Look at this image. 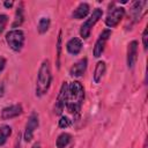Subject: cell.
<instances>
[{"label": "cell", "instance_id": "cell-14", "mask_svg": "<svg viewBox=\"0 0 148 148\" xmlns=\"http://www.w3.org/2000/svg\"><path fill=\"white\" fill-rule=\"evenodd\" d=\"M104 73H105V62L104 61H98L97 65H96L95 72H94V81L96 83H98L102 80Z\"/></svg>", "mask_w": 148, "mask_h": 148}, {"label": "cell", "instance_id": "cell-19", "mask_svg": "<svg viewBox=\"0 0 148 148\" xmlns=\"http://www.w3.org/2000/svg\"><path fill=\"white\" fill-rule=\"evenodd\" d=\"M8 22V16L5 14H0V34L3 31V29L6 28V24Z\"/></svg>", "mask_w": 148, "mask_h": 148}, {"label": "cell", "instance_id": "cell-17", "mask_svg": "<svg viewBox=\"0 0 148 148\" xmlns=\"http://www.w3.org/2000/svg\"><path fill=\"white\" fill-rule=\"evenodd\" d=\"M49 27H50V18L49 17H42L38 22V32L39 34H44L49 30Z\"/></svg>", "mask_w": 148, "mask_h": 148}, {"label": "cell", "instance_id": "cell-1", "mask_svg": "<svg viewBox=\"0 0 148 148\" xmlns=\"http://www.w3.org/2000/svg\"><path fill=\"white\" fill-rule=\"evenodd\" d=\"M83 99H84V90L82 84L79 81H74L71 84H68V92L66 101L67 111L72 114H77L81 110Z\"/></svg>", "mask_w": 148, "mask_h": 148}, {"label": "cell", "instance_id": "cell-16", "mask_svg": "<svg viewBox=\"0 0 148 148\" xmlns=\"http://www.w3.org/2000/svg\"><path fill=\"white\" fill-rule=\"evenodd\" d=\"M10 134H12V128H10L9 126L5 125V126L0 127V146H2V145L6 142L7 138H8Z\"/></svg>", "mask_w": 148, "mask_h": 148}, {"label": "cell", "instance_id": "cell-8", "mask_svg": "<svg viewBox=\"0 0 148 148\" xmlns=\"http://www.w3.org/2000/svg\"><path fill=\"white\" fill-rule=\"evenodd\" d=\"M110 36H111V30H109V29L104 30V31L101 34L99 38L97 39V42H96V44H95L94 51H92V53H94V56H95L96 58H98V57L102 56V53H103V51H104V47H105V44H106V42H108V39H109Z\"/></svg>", "mask_w": 148, "mask_h": 148}, {"label": "cell", "instance_id": "cell-7", "mask_svg": "<svg viewBox=\"0 0 148 148\" xmlns=\"http://www.w3.org/2000/svg\"><path fill=\"white\" fill-rule=\"evenodd\" d=\"M37 127H38V116H37V113L32 112L30 114V117L28 118V121L25 125V131H24V140L27 142L31 141V139L34 136V132Z\"/></svg>", "mask_w": 148, "mask_h": 148}, {"label": "cell", "instance_id": "cell-26", "mask_svg": "<svg viewBox=\"0 0 148 148\" xmlns=\"http://www.w3.org/2000/svg\"><path fill=\"white\" fill-rule=\"evenodd\" d=\"M32 148H40V145L37 142V143H35V145L32 146Z\"/></svg>", "mask_w": 148, "mask_h": 148}, {"label": "cell", "instance_id": "cell-21", "mask_svg": "<svg viewBox=\"0 0 148 148\" xmlns=\"http://www.w3.org/2000/svg\"><path fill=\"white\" fill-rule=\"evenodd\" d=\"M71 125V120L67 118V117H61L60 120H59V126L62 127V128H66Z\"/></svg>", "mask_w": 148, "mask_h": 148}, {"label": "cell", "instance_id": "cell-11", "mask_svg": "<svg viewBox=\"0 0 148 148\" xmlns=\"http://www.w3.org/2000/svg\"><path fill=\"white\" fill-rule=\"evenodd\" d=\"M86 68H87V59L83 58V59L79 60L77 62H75V64L71 67L69 74H71L72 76H76V77L82 76L83 73L86 72Z\"/></svg>", "mask_w": 148, "mask_h": 148}, {"label": "cell", "instance_id": "cell-20", "mask_svg": "<svg viewBox=\"0 0 148 148\" xmlns=\"http://www.w3.org/2000/svg\"><path fill=\"white\" fill-rule=\"evenodd\" d=\"M60 51H61V31L59 32V37H58V42H57V65L59 66V59H60Z\"/></svg>", "mask_w": 148, "mask_h": 148}, {"label": "cell", "instance_id": "cell-9", "mask_svg": "<svg viewBox=\"0 0 148 148\" xmlns=\"http://www.w3.org/2000/svg\"><path fill=\"white\" fill-rule=\"evenodd\" d=\"M138 56V42L133 40L128 44L127 47V65L128 68H133V66L136 62V57Z\"/></svg>", "mask_w": 148, "mask_h": 148}, {"label": "cell", "instance_id": "cell-6", "mask_svg": "<svg viewBox=\"0 0 148 148\" xmlns=\"http://www.w3.org/2000/svg\"><path fill=\"white\" fill-rule=\"evenodd\" d=\"M67 92H68V84L66 82L62 83L59 95L57 97L56 101V105H54V113L56 114H60L64 110V108L66 106V101H67Z\"/></svg>", "mask_w": 148, "mask_h": 148}, {"label": "cell", "instance_id": "cell-5", "mask_svg": "<svg viewBox=\"0 0 148 148\" xmlns=\"http://www.w3.org/2000/svg\"><path fill=\"white\" fill-rule=\"evenodd\" d=\"M124 14H125V9L123 7H117V8L112 9L105 18V24L110 28H113V27L118 25V23L123 20Z\"/></svg>", "mask_w": 148, "mask_h": 148}, {"label": "cell", "instance_id": "cell-12", "mask_svg": "<svg viewBox=\"0 0 148 148\" xmlns=\"http://www.w3.org/2000/svg\"><path fill=\"white\" fill-rule=\"evenodd\" d=\"M66 47H67V51L71 54H74L75 56V54L80 53V51L82 49V42L79 38H72V39L68 40Z\"/></svg>", "mask_w": 148, "mask_h": 148}, {"label": "cell", "instance_id": "cell-24", "mask_svg": "<svg viewBox=\"0 0 148 148\" xmlns=\"http://www.w3.org/2000/svg\"><path fill=\"white\" fill-rule=\"evenodd\" d=\"M5 6H6L7 8H9V7L13 6V2H12V1H6V2H5Z\"/></svg>", "mask_w": 148, "mask_h": 148}, {"label": "cell", "instance_id": "cell-2", "mask_svg": "<svg viewBox=\"0 0 148 148\" xmlns=\"http://www.w3.org/2000/svg\"><path fill=\"white\" fill-rule=\"evenodd\" d=\"M51 68H50V62L49 60H44L38 69L37 74V83H36V94L37 96H42L46 94V91L50 88L51 84Z\"/></svg>", "mask_w": 148, "mask_h": 148}, {"label": "cell", "instance_id": "cell-3", "mask_svg": "<svg viewBox=\"0 0 148 148\" xmlns=\"http://www.w3.org/2000/svg\"><path fill=\"white\" fill-rule=\"evenodd\" d=\"M102 14H103L102 9L96 8V9H94V12H92V14L89 16V18H87V20L83 22V24L81 25V29H80V35H81V37H82L83 39H87V38L89 37L90 31H91V28H92V27L96 24V22L102 17Z\"/></svg>", "mask_w": 148, "mask_h": 148}, {"label": "cell", "instance_id": "cell-15", "mask_svg": "<svg viewBox=\"0 0 148 148\" xmlns=\"http://www.w3.org/2000/svg\"><path fill=\"white\" fill-rule=\"evenodd\" d=\"M71 141V135L68 133H61L57 139V148H65Z\"/></svg>", "mask_w": 148, "mask_h": 148}, {"label": "cell", "instance_id": "cell-27", "mask_svg": "<svg viewBox=\"0 0 148 148\" xmlns=\"http://www.w3.org/2000/svg\"><path fill=\"white\" fill-rule=\"evenodd\" d=\"M16 148H20V140L17 141V146H16Z\"/></svg>", "mask_w": 148, "mask_h": 148}, {"label": "cell", "instance_id": "cell-22", "mask_svg": "<svg viewBox=\"0 0 148 148\" xmlns=\"http://www.w3.org/2000/svg\"><path fill=\"white\" fill-rule=\"evenodd\" d=\"M142 40H143V49L147 50V47H148V30L147 29H145V31H143Z\"/></svg>", "mask_w": 148, "mask_h": 148}, {"label": "cell", "instance_id": "cell-4", "mask_svg": "<svg viewBox=\"0 0 148 148\" xmlns=\"http://www.w3.org/2000/svg\"><path fill=\"white\" fill-rule=\"evenodd\" d=\"M6 42L14 51H20L24 44V34L21 30H12L6 35Z\"/></svg>", "mask_w": 148, "mask_h": 148}, {"label": "cell", "instance_id": "cell-13", "mask_svg": "<svg viewBox=\"0 0 148 148\" xmlns=\"http://www.w3.org/2000/svg\"><path fill=\"white\" fill-rule=\"evenodd\" d=\"M89 13V6L87 3H80L77 6V8L73 12V17L76 18V20H81L83 17L87 16V14Z\"/></svg>", "mask_w": 148, "mask_h": 148}, {"label": "cell", "instance_id": "cell-25", "mask_svg": "<svg viewBox=\"0 0 148 148\" xmlns=\"http://www.w3.org/2000/svg\"><path fill=\"white\" fill-rule=\"evenodd\" d=\"M3 95V87L2 86H0V97Z\"/></svg>", "mask_w": 148, "mask_h": 148}, {"label": "cell", "instance_id": "cell-18", "mask_svg": "<svg viewBox=\"0 0 148 148\" xmlns=\"http://www.w3.org/2000/svg\"><path fill=\"white\" fill-rule=\"evenodd\" d=\"M23 22V9L20 7L17 8L16 10V14H15V21L13 23V28L17 27V25H21V23Z\"/></svg>", "mask_w": 148, "mask_h": 148}, {"label": "cell", "instance_id": "cell-23", "mask_svg": "<svg viewBox=\"0 0 148 148\" xmlns=\"http://www.w3.org/2000/svg\"><path fill=\"white\" fill-rule=\"evenodd\" d=\"M5 65H6V60H5V58L0 57V73H1L2 69L5 68Z\"/></svg>", "mask_w": 148, "mask_h": 148}, {"label": "cell", "instance_id": "cell-10", "mask_svg": "<svg viewBox=\"0 0 148 148\" xmlns=\"http://www.w3.org/2000/svg\"><path fill=\"white\" fill-rule=\"evenodd\" d=\"M21 113H22V106L20 104H16V105L5 108L1 111V118L5 119V120L6 119H12V118H15V117L20 116Z\"/></svg>", "mask_w": 148, "mask_h": 148}]
</instances>
